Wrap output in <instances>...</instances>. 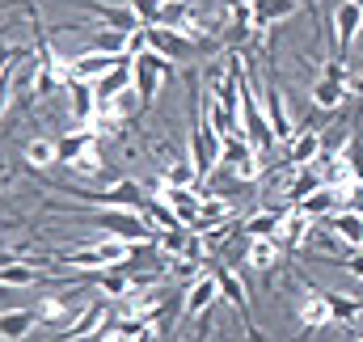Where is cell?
<instances>
[{
	"instance_id": "cell-21",
	"label": "cell",
	"mask_w": 363,
	"mask_h": 342,
	"mask_svg": "<svg viewBox=\"0 0 363 342\" xmlns=\"http://www.w3.org/2000/svg\"><path fill=\"white\" fill-rule=\"evenodd\" d=\"M140 216L152 224V233H161V228H186L178 216H174V207H169L165 199H157V194H148V199L140 203Z\"/></svg>"
},
{
	"instance_id": "cell-20",
	"label": "cell",
	"mask_w": 363,
	"mask_h": 342,
	"mask_svg": "<svg viewBox=\"0 0 363 342\" xmlns=\"http://www.w3.org/2000/svg\"><path fill=\"white\" fill-rule=\"evenodd\" d=\"M279 241L274 237H250V246H245V266L250 270H274V262H279Z\"/></svg>"
},
{
	"instance_id": "cell-28",
	"label": "cell",
	"mask_w": 363,
	"mask_h": 342,
	"mask_svg": "<svg viewBox=\"0 0 363 342\" xmlns=\"http://www.w3.org/2000/svg\"><path fill=\"white\" fill-rule=\"evenodd\" d=\"M161 177H165L169 186H194V182H199V170H194L190 161H165V165H161Z\"/></svg>"
},
{
	"instance_id": "cell-3",
	"label": "cell",
	"mask_w": 363,
	"mask_h": 342,
	"mask_svg": "<svg viewBox=\"0 0 363 342\" xmlns=\"http://www.w3.org/2000/svg\"><path fill=\"white\" fill-rule=\"evenodd\" d=\"M106 309H110V300L106 296H93L81 304V313L60 330V338L55 342H85V338H97L101 330H106Z\"/></svg>"
},
{
	"instance_id": "cell-6",
	"label": "cell",
	"mask_w": 363,
	"mask_h": 342,
	"mask_svg": "<svg viewBox=\"0 0 363 342\" xmlns=\"http://www.w3.org/2000/svg\"><path fill=\"white\" fill-rule=\"evenodd\" d=\"M296 321H300L304 330H325V326H334V313H330V300H325L321 287H304V292H300Z\"/></svg>"
},
{
	"instance_id": "cell-12",
	"label": "cell",
	"mask_w": 363,
	"mask_h": 342,
	"mask_svg": "<svg viewBox=\"0 0 363 342\" xmlns=\"http://www.w3.org/2000/svg\"><path fill=\"white\" fill-rule=\"evenodd\" d=\"M296 203H271V207H262V211H254L245 224H241V237H279V224H283V216L291 211Z\"/></svg>"
},
{
	"instance_id": "cell-7",
	"label": "cell",
	"mask_w": 363,
	"mask_h": 342,
	"mask_svg": "<svg viewBox=\"0 0 363 342\" xmlns=\"http://www.w3.org/2000/svg\"><path fill=\"white\" fill-rule=\"evenodd\" d=\"M144 34H148V51H157V55H165V60H182V55H190L194 51V43L178 34V30H169V26H144Z\"/></svg>"
},
{
	"instance_id": "cell-10",
	"label": "cell",
	"mask_w": 363,
	"mask_h": 342,
	"mask_svg": "<svg viewBox=\"0 0 363 342\" xmlns=\"http://www.w3.org/2000/svg\"><path fill=\"white\" fill-rule=\"evenodd\" d=\"M216 300H220V283H216V275L207 270V275H199V279L190 283L182 313H186V317H203V313H211V304H216Z\"/></svg>"
},
{
	"instance_id": "cell-13",
	"label": "cell",
	"mask_w": 363,
	"mask_h": 342,
	"mask_svg": "<svg viewBox=\"0 0 363 342\" xmlns=\"http://www.w3.org/2000/svg\"><path fill=\"white\" fill-rule=\"evenodd\" d=\"M325 153V140H321V131H313V127H304L291 144H287V165H296V170H304V165H313L317 157Z\"/></svg>"
},
{
	"instance_id": "cell-27",
	"label": "cell",
	"mask_w": 363,
	"mask_h": 342,
	"mask_svg": "<svg viewBox=\"0 0 363 342\" xmlns=\"http://www.w3.org/2000/svg\"><path fill=\"white\" fill-rule=\"evenodd\" d=\"M127 30H110V26H97L93 30V43L89 51H101V55H127Z\"/></svg>"
},
{
	"instance_id": "cell-25",
	"label": "cell",
	"mask_w": 363,
	"mask_h": 342,
	"mask_svg": "<svg viewBox=\"0 0 363 342\" xmlns=\"http://www.w3.org/2000/svg\"><path fill=\"white\" fill-rule=\"evenodd\" d=\"M308 220H325V216H334L338 211V194H334V186H321V190H313L304 203H296Z\"/></svg>"
},
{
	"instance_id": "cell-9",
	"label": "cell",
	"mask_w": 363,
	"mask_h": 342,
	"mask_svg": "<svg viewBox=\"0 0 363 342\" xmlns=\"http://www.w3.org/2000/svg\"><path fill=\"white\" fill-rule=\"evenodd\" d=\"M325 228H330V233H334L342 246L363 250V211H359V207H342V211L325 216Z\"/></svg>"
},
{
	"instance_id": "cell-16",
	"label": "cell",
	"mask_w": 363,
	"mask_h": 342,
	"mask_svg": "<svg viewBox=\"0 0 363 342\" xmlns=\"http://www.w3.org/2000/svg\"><path fill=\"white\" fill-rule=\"evenodd\" d=\"M68 110H72V127H85L93 114H97L93 85H85V81H68Z\"/></svg>"
},
{
	"instance_id": "cell-17",
	"label": "cell",
	"mask_w": 363,
	"mask_h": 342,
	"mask_svg": "<svg viewBox=\"0 0 363 342\" xmlns=\"http://www.w3.org/2000/svg\"><path fill=\"white\" fill-rule=\"evenodd\" d=\"M211 275H216V283H220V296H224L228 304H237V309H241V317H250V287L237 279V270H228V266H216Z\"/></svg>"
},
{
	"instance_id": "cell-14",
	"label": "cell",
	"mask_w": 363,
	"mask_h": 342,
	"mask_svg": "<svg viewBox=\"0 0 363 342\" xmlns=\"http://www.w3.org/2000/svg\"><path fill=\"white\" fill-rule=\"evenodd\" d=\"M308 237H313V220H308L300 207H291V211L283 216V224H279V237H274L279 250H300Z\"/></svg>"
},
{
	"instance_id": "cell-19",
	"label": "cell",
	"mask_w": 363,
	"mask_h": 342,
	"mask_svg": "<svg viewBox=\"0 0 363 342\" xmlns=\"http://www.w3.org/2000/svg\"><path fill=\"white\" fill-rule=\"evenodd\" d=\"M43 279V266H30V262H17V258H9V262H0V287H13V292H21V287H34Z\"/></svg>"
},
{
	"instance_id": "cell-2",
	"label": "cell",
	"mask_w": 363,
	"mask_h": 342,
	"mask_svg": "<svg viewBox=\"0 0 363 342\" xmlns=\"http://www.w3.org/2000/svg\"><path fill=\"white\" fill-rule=\"evenodd\" d=\"M131 77H135V93H140V110H148L165 85V77H169V60L157 51H140L131 60Z\"/></svg>"
},
{
	"instance_id": "cell-30",
	"label": "cell",
	"mask_w": 363,
	"mask_h": 342,
	"mask_svg": "<svg viewBox=\"0 0 363 342\" xmlns=\"http://www.w3.org/2000/svg\"><path fill=\"white\" fill-rule=\"evenodd\" d=\"M355 342H363V334H359V338H355Z\"/></svg>"
},
{
	"instance_id": "cell-18",
	"label": "cell",
	"mask_w": 363,
	"mask_h": 342,
	"mask_svg": "<svg viewBox=\"0 0 363 342\" xmlns=\"http://www.w3.org/2000/svg\"><path fill=\"white\" fill-rule=\"evenodd\" d=\"M34 313H38V326H68L81 313V304H68L64 296H43L34 304Z\"/></svg>"
},
{
	"instance_id": "cell-31",
	"label": "cell",
	"mask_w": 363,
	"mask_h": 342,
	"mask_svg": "<svg viewBox=\"0 0 363 342\" xmlns=\"http://www.w3.org/2000/svg\"><path fill=\"white\" fill-rule=\"evenodd\" d=\"M359 4H363V0H359Z\"/></svg>"
},
{
	"instance_id": "cell-23",
	"label": "cell",
	"mask_w": 363,
	"mask_h": 342,
	"mask_svg": "<svg viewBox=\"0 0 363 342\" xmlns=\"http://www.w3.org/2000/svg\"><path fill=\"white\" fill-rule=\"evenodd\" d=\"M308 97H313V106H317V110H338V106L347 101V85H342V81L321 77V81H313Z\"/></svg>"
},
{
	"instance_id": "cell-8",
	"label": "cell",
	"mask_w": 363,
	"mask_h": 342,
	"mask_svg": "<svg viewBox=\"0 0 363 342\" xmlns=\"http://www.w3.org/2000/svg\"><path fill=\"white\" fill-rule=\"evenodd\" d=\"M85 199H89V203H97V207H131V211H140V203H144L148 194H144V186H140V182L123 177V182L106 186L101 194H85Z\"/></svg>"
},
{
	"instance_id": "cell-5",
	"label": "cell",
	"mask_w": 363,
	"mask_h": 342,
	"mask_svg": "<svg viewBox=\"0 0 363 342\" xmlns=\"http://www.w3.org/2000/svg\"><path fill=\"white\" fill-rule=\"evenodd\" d=\"M262 114H267V123L274 127V140L279 144H291L296 140V127H291V114H287V101H283V89L274 85H262Z\"/></svg>"
},
{
	"instance_id": "cell-11",
	"label": "cell",
	"mask_w": 363,
	"mask_h": 342,
	"mask_svg": "<svg viewBox=\"0 0 363 342\" xmlns=\"http://www.w3.org/2000/svg\"><path fill=\"white\" fill-rule=\"evenodd\" d=\"M118 60L123 55H101V51H81L77 60H72V81H85V85H97L106 72H114L118 68Z\"/></svg>"
},
{
	"instance_id": "cell-29",
	"label": "cell",
	"mask_w": 363,
	"mask_h": 342,
	"mask_svg": "<svg viewBox=\"0 0 363 342\" xmlns=\"http://www.w3.org/2000/svg\"><path fill=\"white\" fill-rule=\"evenodd\" d=\"M131 4V13L140 17V26H157V17H161V9H165V0H127Z\"/></svg>"
},
{
	"instance_id": "cell-24",
	"label": "cell",
	"mask_w": 363,
	"mask_h": 342,
	"mask_svg": "<svg viewBox=\"0 0 363 342\" xmlns=\"http://www.w3.org/2000/svg\"><path fill=\"white\" fill-rule=\"evenodd\" d=\"M68 170L77 173L81 182H97V177L106 173V157H101V148H97V140H89V144H85V153H81V157H77V161H72Z\"/></svg>"
},
{
	"instance_id": "cell-4",
	"label": "cell",
	"mask_w": 363,
	"mask_h": 342,
	"mask_svg": "<svg viewBox=\"0 0 363 342\" xmlns=\"http://www.w3.org/2000/svg\"><path fill=\"white\" fill-rule=\"evenodd\" d=\"M359 34H363V4L359 0H338V9H334V43H338L342 60H347V51L355 47Z\"/></svg>"
},
{
	"instance_id": "cell-22",
	"label": "cell",
	"mask_w": 363,
	"mask_h": 342,
	"mask_svg": "<svg viewBox=\"0 0 363 342\" xmlns=\"http://www.w3.org/2000/svg\"><path fill=\"white\" fill-rule=\"evenodd\" d=\"M26 165H30V170H51V165H60L55 140H51V136H34V140L26 144Z\"/></svg>"
},
{
	"instance_id": "cell-26",
	"label": "cell",
	"mask_w": 363,
	"mask_h": 342,
	"mask_svg": "<svg viewBox=\"0 0 363 342\" xmlns=\"http://www.w3.org/2000/svg\"><path fill=\"white\" fill-rule=\"evenodd\" d=\"M291 13H296V0H254V30H267Z\"/></svg>"
},
{
	"instance_id": "cell-15",
	"label": "cell",
	"mask_w": 363,
	"mask_h": 342,
	"mask_svg": "<svg viewBox=\"0 0 363 342\" xmlns=\"http://www.w3.org/2000/svg\"><path fill=\"white\" fill-rule=\"evenodd\" d=\"M34 326H38V313H34V309H4V313H0V338L4 342L30 338Z\"/></svg>"
},
{
	"instance_id": "cell-1",
	"label": "cell",
	"mask_w": 363,
	"mask_h": 342,
	"mask_svg": "<svg viewBox=\"0 0 363 342\" xmlns=\"http://www.w3.org/2000/svg\"><path fill=\"white\" fill-rule=\"evenodd\" d=\"M135 254H140V246L118 241V237H101V241H89L85 250H68V254H60V262H64L68 270H114V266L131 262Z\"/></svg>"
}]
</instances>
